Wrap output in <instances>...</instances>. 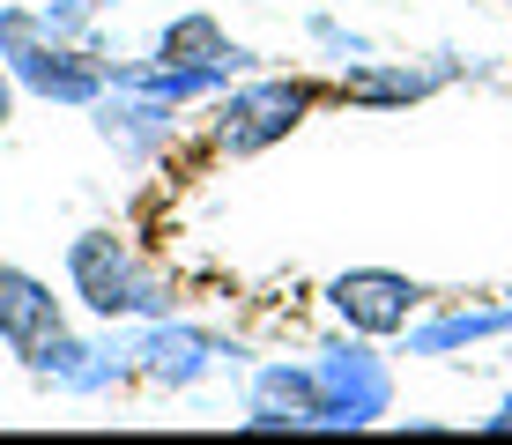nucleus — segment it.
<instances>
[{
  "instance_id": "obj_1",
  "label": "nucleus",
  "mask_w": 512,
  "mask_h": 445,
  "mask_svg": "<svg viewBox=\"0 0 512 445\" xmlns=\"http://www.w3.org/2000/svg\"><path fill=\"white\" fill-rule=\"evenodd\" d=\"M67 297L104 327H141V319L179 312V290L156 260H141V245L112 223H90L67 238Z\"/></svg>"
},
{
  "instance_id": "obj_2",
  "label": "nucleus",
  "mask_w": 512,
  "mask_h": 445,
  "mask_svg": "<svg viewBox=\"0 0 512 445\" xmlns=\"http://www.w3.org/2000/svg\"><path fill=\"white\" fill-rule=\"evenodd\" d=\"M0 60L23 82V97L67 104V112H90L104 89H112L104 45H75V38H60V30H45V15L23 8V0H0Z\"/></svg>"
},
{
  "instance_id": "obj_3",
  "label": "nucleus",
  "mask_w": 512,
  "mask_h": 445,
  "mask_svg": "<svg viewBox=\"0 0 512 445\" xmlns=\"http://www.w3.org/2000/svg\"><path fill=\"white\" fill-rule=\"evenodd\" d=\"M334 97V82H312V75H238L223 97H208V149L245 164V156H268L282 149L312 112Z\"/></svg>"
},
{
  "instance_id": "obj_4",
  "label": "nucleus",
  "mask_w": 512,
  "mask_h": 445,
  "mask_svg": "<svg viewBox=\"0 0 512 445\" xmlns=\"http://www.w3.org/2000/svg\"><path fill=\"white\" fill-rule=\"evenodd\" d=\"M245 364H253V349L238 334H216L186 312H164V319L134 327V386H156V394H193L216 371H245Z\"/></svg>"
},
{
  "instance_id": "obj_5",
  "label": "nucleus",
  "mask_w": 512,
  "mask_h": 445,
  "mask_svg": "<svg viewBox=\"0 0 512 445\" xmlns=\"http://www.w3.org/2000/svg\"><path fill=\"white\" fill-rule=\"evenodd\" d=\"M312 356V379H320V431H372L394 416V364L379 356V342L334 327Z\"/></svg>"
},
{
  "instance_id": "obj_6",
  "label": "nucleus",
  "mask_w": 512,
  "mask_h": 445,
  "mask_svg": "<svg viewBox=\"0 0 512 445\" xmlns=\"http://www.w3.org/2000/svg\"><path fill=\"white\" fill-rule=\"evenodd\" d=\"M23 371L45 386V394H67V401L127 394L134 386V327H104V319H90V334L60 327Z\"/></svg>"
},
{
  "instance_id": "obj_7",
  "label": "nucleus",
  "mask_w": 512,
  "mask_h": 445,
  "mask_svg": "<svg viewBox=\"0 0 512 445\" xmlns=\"http://www.w3.org/2000/svg\"><path fill=\"white\" fill-rule=\"evenodd\" d=\"M320 305H327V319H334L342 334H364V342H401V334L423 319L431 290H423L416 275H401V267H342V275H327Z\"/></svg>"
},
{
  "instance_id": "obj_8",
  "label": "nucleus",
  "mask_w": 512,
  "mask_h": 445,
  "mask_svg": "<svg viewBox=\"0 0 512 445\" xmlns=\"http://www.w3.org/2000/svg\"><path fill=\"white\" fill-rule=\"evenodd\" d=\"M90 134H97L127 171H149V164H164V156L179 149L186 112H179V104H164V97H141V89H119V82H112V89L90 104Z\"/></svg>"
},
{
  "instance_id": "obj_9",
  "label": "nucleus",
  "mask_w": 512,
  "mask_h": 445,
  "mask_svg": "<svg viewBox=\"0 0 512 445\" xmlns=\"http://www.w3.org/2000/svg\"><path fill=\"white\" fill-rule=\"evenodd\" d=\"M468 67L453 60V52H438V60H349L334 67V97L357 104V112H409V104H431L446 82H461Z\"/></svg>"
},
{
  "instance_id": "obj_10",
  "label": "nucleus",
  "mask_w": 512,
  "mask_h": 445,
  "mask_svg": "<svg viewBox=\"0 0 512 445\" xmlns=\"http://www.w3.org/2000/svg\"><path fill=\"white\" fill-rule=\"evenodd\" d=\"M238 423H245V431H320V379H312V356L245 364Z\"/></svg>"
},
{
  "instance_id": "obj_11",
  "label": "nucleus",
  "mask_w": 512,
  "mask_h": 445,
  "mask_svg": "<svg viewBox=\"0 0 512 445\" xmlns=\"http://www.w3.org/2000/svg\"><path fill=\"white\" fill-rule=\"evenodd\" d=\"M409 356H468L483 342H512V297H453V305H423L409 334Z\"/></svg>"
},
{
  "instance_id": "obj_12",
  "label": "nucleus",
  "mask_w": 512,
  "mask_h": 445,
  "mask_svg": "<svg viewBox=\"0 0 512 445\" xmlns=\"http://www.w3.org/2000/svg\"><path fill=\"white\" fill-rule=\"evenodd\" d=\"M60 327H67V297L52 290L45 275H30V267L0 260V349L30 364V356H38Z\"/></svg>"
},
{
  "instance_id": "obj_13",
  "label": "nucleus",
  "mask_w": 512,
  "mask_h": 445,
  "mask_svg": "<svg viewBox=\"0 0 512 445\" xmlns=\"http://www.w3.org/2000/svg\"><path fill=\"white\" fill-rule=\"evenodd\" d=\"M149 60H171V67H238V75H253L260 52L238 45L208 8H179V15L149 38Z\"/></svg>"
},
{
  "instance_id": "obj_14",
  "label": "nucleus",
  "mask_w": 512,
  "mask_h": 445,
  "mask_svg": "<svg viewBox=\"0 0 512 445\" xmlns=\"http://www.w3.org/2000/svg\"><path fill=\"white\" fill-rule=\"evenodd\" d=\"M305 45L320 52V60H334V67H349V60H372V52H379L372 38H364V30H349L342 15H327V8H320V15H305Z\"/></svg>"
},
{
  "instance_id": "obj_15",
  "label": "nucleus",
  "mask_w": 512,
  "mask_h": 445,
  "mask_svg": "<svg viewBox=\"0 0 512 445\" xmlns=\"http://www.w3.org/2000/svg\"><path fill=\"white\" fill-rule=\"evenodd\" d=\"M119 0H45V30H60V38H75V45H104L97 30H104V15H112Z\"/></svg>"
},
{
  "instance_id": "obj_16",
  "label": "nucleus",
  "mask_w": 512,
  "mask_h": 445,
  "mask_svg": "<svg viewBox=\"0 0 512 445\" xmlns=\"http://www.w3.org/2000/svg\"><path fill=\"white\" fill-rule=\"evenodd\" d=\"M15 104H23V82H15L8 60H0V127H15Z\"/></svg>"
},
{
  "instance_id": "obj_17",
  "label": "nucleus",
  "mask_w": 512,
  "mask_h": 445,
  "mask_svg": "<svg viewBox=\"0 0 512 445\" xmlns=\"http://www.w3.org/2000/svg\"><path fill=\"white\" fill-rule=\"evenodd\" d=\"M483 438H512V394H498V408L483 416Z\"/></svg>"
}]
</instances>
